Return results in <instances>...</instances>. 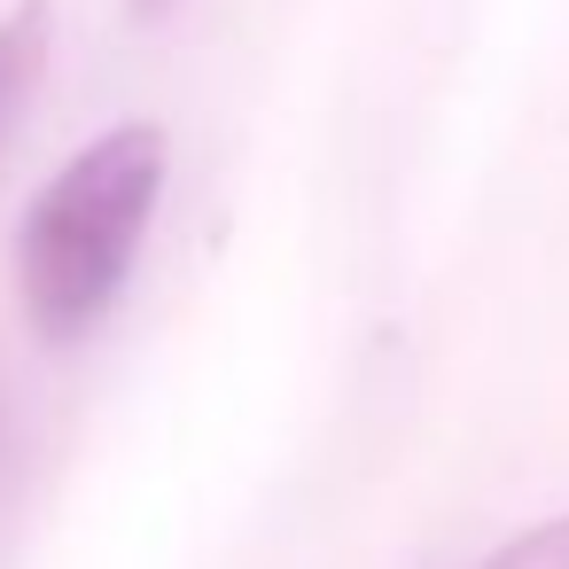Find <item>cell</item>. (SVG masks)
<instances>
[{"label": "cell", "mask_w": 569, "mask_h": 569, "mask_svg": "<svg viewBox=\"0 0 569 569\" xmlns=\"http://www.w3.org/2000/svg\"><path fill=\"white\" fill-rule=\"evenodd\" d=\"M164 196V133L157 126H110L94 133L24 211L17 227V289L48 343H79L118 289L133 281V258L149 242Z\"/></svg>", "instance_id": "cell-1"}, {"label": "cell", "mask_w": 569, "mask_h": 569, "mask_svg": "<svg viewBox=\"0 0 569 569\" xmlns=\"http://www.w3.org/2000/svg\"><path fill=\"white\" fill-rule=\"evenodd\" d=\"M48 56H56V17H48V0H17V9L0 17V141L17 133L24 102L40 94Z\"/></svg>", "instance_id": "cell-2"}, {"label": "cell", "mask_w": 569, "mask_h": 569, "mask_svg": "<svg viewBox=\"0 0 569 569\" xmlns=\"http://www.w3.org/2000/svg\"><path fill=\"white\" fill-rule=\"evenodd\" d=\"M468 569H569V515H546V522L499 538V546H491L483 561H468Z\"/></svg>", "instance_id": "cell-3"}, {"label": "cell", "mask_w": 569, "mask_h": 569, "mask_svg": "<svg viewBox=\"0 0 569 569\" xmlns=\"http://www.w3.org/2000/svg\"><path fill=\"white\" fill-rule=\"evenodd\" d=\"M133 9H141V17H157V9H164V0H133Z\"/></svg>", "instance_id": "cell-4"}]
</instances>
